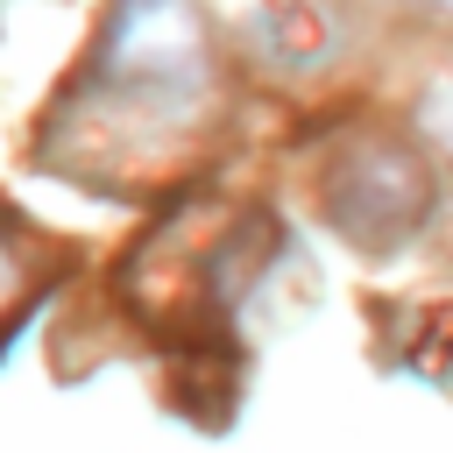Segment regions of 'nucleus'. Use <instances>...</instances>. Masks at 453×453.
<instances>
[{
  "label": "nucleus",
  "mask_w": 453,
  "mask_h": 453,
  "mask_svg": "<svg viewBox=\"0 0 453 453\" xmlns=\"http://www.w3.org/2000/svg\"><path fill=\"white\" fill-rule=\"evenodd\" d=\"M99 92L134 113L184 120L212 85V42L191 0H120L99 42Z\"/></svg>",
  "instance_id": "nucleus-1"
},
{
  "label": "nucleus",
  "mask_w": 453,
  "mask_h": 453,
  "mask_svg": "<svg viewBox=\"0 0 453 453\" xmlns=\"http://www.w3.org/2000/svg\"><path fill=\"white\" fill-rule=\"evenodd\" d=\"M425 127H432V134L453 149V71H446V78L425 92Z\"/></svg>",
  "instance_id": "nucleus-4"
},
{
  "label": "nucleus",
  "mask_w": 453,
  "mask_h": 453,
  "mask_svg": "<svg viewBox=\"0 0 453 453\" xmlns=\"http://www.w3.org/2000/svg\"><path fill=\"white\" fill-rule=\"evenodd\" d=\"M432 7H453V0H432Z\"/></svg>",
  "instance_id": "nucleus-6"
},
{
  "label": "nucleus",
  "mask_w": 453,
  "mask_h": 453,
  "mask_svg": "<svg viewBox=\"0 0 453 453\" xmlns=\"http://www.w3.org/2000/svg\"><path fill=\"white\" fill-rule=\"evenodd\" d=\"M255 42H262V57H269V64H326L333 28H326V14H319V7L283 0V7H269V14L255 21Z\"/></svg>",
  "instance_id": "nucleus-3"
},
{
  "label": "nucleus",
  "mask_w": 453,
  "mask_h": 453,
  "mask_svg": "<svg viewBox=\"0 0 453 453\" xmlns=\"http://www.w3.org/2000/svg\"><path fill=\"white\" fill-rule=\"evenodd\" d=\"M326 219L354 241V248H396L418 234V219L432 212V170L389 142V134H354L333 163H326Z\"/></svg>",
  "instance_id": "nucleus-2"
},
{
  "label": "nucleus",
  "mask_w": 453,
  "mask_h": 453,
  "mask_svg": "<svg viewBox=\"0 0 453 453\" xmlns=\"http://www.w3.org/2000/svg\"><path fill=\"white\" fill-rule=\"evenodd\" d=\"M14 276H21V269H14V248L0 241V304H7V290H14Z\"/></svg>",
  "instance_id": "nucleus-5"
}]
</instances>
